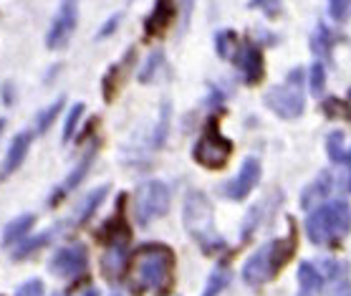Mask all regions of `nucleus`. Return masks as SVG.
<instances>
[{
  "mask_svg": "<svg viewBox=\"0 0 351 296\" xmlns=\"http://www.w3.org/2000/svg\"><path fill=\"white\" fill-rule=\"evenodd\" d=\"M86 269H88V253L81 243L58 249L56 253H53V258L48 261V271L61 276V279H76V276H84Z\"/></svg>",
  "mask_w": 351,
  "mask_h": 296,
  "instance_id": "8",
  "label": "nucleus"
},
{
  "mask_svg": "<svg viewBox=\"0 0 351 296\" xmlns=\"http://www.w3.org/2000/svg\"><path fill=\"white\" fill-rule=\"evenodd\" d=\"M3 127H5V119H0V132H3Z\"/></svg>",
  "mask_w": 351,
  "mask_h": 296,
  "instance_id": "38",
  "label": "nucleus"
},
{
  "mask_svg": "<svg viewBox=\"0 0 351 296\" xmlns=\"http://www.w3.org/2000/svg\"><path fill=\"white\" fill-rule=\"evenodd\" d=\"M106 192H109V185H99L96 190L88 192L86 198H84V201H81L79 205H76V210H73V218L66 225H69V228H79V225L86 223L88 218H91L96 213V208H99V205L104 203Z\"/></svg>",
  "mask_w": 351,
  "mask_h": 296,
  "instance_id": "16",
  "label": "nucleus"
},
{
  "mask_svg": "<svg viewBox=\"0 0 351 296\" xmlns=\"http://www.w3.org/2000/svg\"><path fill=\"white\" fill-rule=\"evenodd\" d=\"M33 223H36V218H33V216H21V218H16V220H10V223L5 225L3 243L8 246V243H13V240L25 238V236H28V231L33 228Z\"/></svg>",
  "mask_w": 351,
  "mask_h": 296,
  "instance_id": "21",
  "label": "nucleus"
},
{
  "mask_svg": "<svg viewBox=\"0 0 351 296\" xmlns=\"http://www.w3.org/2000/svg\"><path fill=\"white\" fill-rule=\"evenodd\" d=\"M331 185H334V177L326 175V172H324V175H319V177H316V180H313V183L304 190V195H301V205H304V208L308 210V208L313 205V203L321 201L324 195H328V192H331Z\"/></svg>",
  "mask_w": 351,
  "mask_h": 296,
  "instance_id": "19",
  "label": "nucleus"
},
{
  "mask_svg": "<svg viewBox=\"0 0 351 296\" xmlns=\"http://www.w3.org/2000/svg\"><path fill=\"white\" fill-rule=\"evenodd\" d=\"M129 266V240H114L109 243L104 258H101V269L109 281H117Z\"/></svg>",
  "mask_w": 351,
  "mask_h": 296,
  "instance_id": "12",
  "label": "nucleus"
},
{
  "mask_svg": "<svg viewBox=\"0 0 351 296\" xmlns=\"http://www.w3.org/2000/svg\"><path fill=\"white\" fill-rule=\"evenodd\" d=\"M351 10V0H328V13H331V18L334 21H346V16H349Z\"/></svg>",
  "mask_w": 351,
  "mask_h": 296,
  "instance_id": "30",
  "label": "nucleus"
},
{
  "mask_svg": "<svg viewBox=\"0 0 351 296\" xmlns=\"http://www.w3.org/2000/svg\"><path fill=\"white\" fill-rule=\"evenodd\" d=\"M301 79H304V71L293 69V71L288 73L286 84H278V87H273L265 94V104L271 106L278 117H283V119H295V117L304 114L306 99L304 91H301Z\"/></svg>",
  "mask_w": 351,
  "mask_h": 296,
  "instance_id": "6",
  "label": "nucleus"
},
{
  "mask_svg": "<svg viewBox=\"0 0 351 296\" xmlns=\"http://www.w3.org/2000/svg\"><path fill=\"white\" fill-rule=\"evenodd\" d=\"M228 281H230V273L225 271L223 266H217L215 271H213V276H210L208 286H205V294L202 296H217L225 286H228Z\"/></svg>",
  "mask_w": 351,
  "mask_h": 296,
  "instance_id": "23",
  "label": "nucleus"
},
{
  "mask_svg": "<svg viewBox=\"0 0 351 296\" xmlns=\"http://www.w3.org/2000/svg\"><path fill=\"white\" fill-rule=\"evenodd\" d=\"M230 58L235 61V66H238L240 71H243L245 84L256 87V84L263 81V73H265L263 54H261V48L253 46L250 41H238V46H235Z\"/></svg>",
  "mask_w": 351,
  "mask_h": 296,
  "instance_id": "9",
  "label": "nucleus"
},
{
  "mask_svg": "<svg viewBox=\"0 0 351 296\" xmlns=\"http://www.w3.org/2000/svg\"><path fill=\"white\" fill-rule=\"evenodd\" d=\"M16 296H43V281L38 279L25 281L23 286H18Z\"/></svg>",
  "mask_w": 351,
  "mask_h": 296,
  "instance_id": "32",
  "label": "nucleus"
},
{
  "mask_svg": "<svg viewBox=\"0 0 351 296\" xmlns=\"http://www.w3.org/2000/svg\"><path fill=\"white\" fill-rule=\"evenodd\" d=\"M165 64V56H162V51H154V54H149V58H147V64L142 66V71H139V81L142 84H147V81L154 79V73H157V69Z\"/></svg>",
  "mask_w": 351,
  "mask_h": 296,
  "instance_id": "25",
  "label": "nucleus"
},
{
  "mask_svg": "<svg viewBox=\"0 0 351 296\" xmlns=\"http://www.w3.org/2000/svg\"><path fill=\"white\" fill-rule=\"evenodd\" d=\"M84 296H101V294H99L96 288H91V291H86V294H84Z\"/></svg>",
  "mask_w": 351,
  "mask_h": 296,
  "instance_id": "36",
  "label": "nucleus"
},
{
  "mask_svg": "<svg viewBox=\"0 0 351 296\" xmlns=\"http://www.w3.org/2000/svg\"><path fill=\"white\" fill-rule=\"evenodd\" d=\"M175 253L165 243H147L129 261V281L134 291H152L165 296L172 286Z\"/></svg>",
  "mask_w": 351,
  "mask_h": 296,
  "instance_id": "1",
  "label": "nucleus"
},
{
  "mask_svg": "<svg viewBox=\"0 0 351 296\" xmlns=\"http://www.w3.org/2000/svg\"><path fill=\"white\" fill-rule=\"evenodd\" d=\"M346 117H351V91H349V102H346Z\"/></svg>",
  "mask_w": 351,
  "mask_h": 296,
  "instance_id": "35",
  "label": "nucleus"
},
{
  "mask_svg": "<svg viewBox=\"0 0 351 296\" xmlns=\"http://www.w3.org/2000/svg\"><path fill=\"white\" fill-rule=\"evenodd\" d=\"M238 46V38H235V33L232 31H220L217 33V54L223 58H230L232 51Z\"/></svg>",
  "mask_w": 351,
  "mask_h": 296,
  "instance_id": "27",
  "label": "nucleus"
},
{
  "mask_svg": "<svg viewBox=\"0 0 351 296\" xmlns=\"http://www.w3.org/2000/svg\"><path fill=\"white\" fill-rule=\"evenodd\" d=\"M61 109H64V99H58V102H53L48 109H43V112H40V117H38V127H36V129H38V132H46V129L56 122V114L61 112Z\"/></svg>",
  "mask_w": 351,
  "mask_h": 296,
  "instance_id": "28",
  "label": "nucleus"
},
{
  "mask_svg": "<svg viewBox=\"0 0 351 296\" xmlns=\"http://www.w3.org/2000/svg\"><path fill=\"white\" fill-rule=\"evenodd\" d=\"M169 210V187L160 180H149V183L139 185L134 192V216L142 225L152 223L162 218Z\"/></svg>",
  "mask_w": 351,
  "mask_h": 296,
  "instance_id": "7",
  "label": "nucleus"
},
{
  "mask_svg": "<svg viewBox=\"0 0 351 296\" xmlns=\"http://www.w3.org/2000/svg\"><path fill=\"white\" fill-rule=\"evenodd\" d=\"M132 61H134V51H127V56L106 71V79H104V99L106 102H112L114 96H117V91L121 89V84H124V79H127V71H129V64H132Z\"/></svg>",
  "mask_w": 351,
  "mask_h": 296,
  "instance_id": "17",
  "label": "nucleus"
},
{
  "mask_svg": "<svg viewBox=\"0 0 351 296\" xmlns=\"http://www.w3.org/2000/svg\"><path fill=\"white\" fill-rule=\"evenodd\" d=\"M184 228L192 238L199 243V249L205 253H215L225 249V240L215 228V216H213V205L202 192H190L184 198Z\"/></svg>",
  "mask_w": 351,
  "mask_h": 296,
  "instance_id": "4",
  "label": "nucleus"
},
{
  "mask_svg": "<svg viewBox=\"0 0 351 296\" xmlns=\"http://www.w3.org/2000/svg\"><path fill=\"white\" fill-rule=\"evenodd\" d=\"M172 16H175V0H157L149 18L144 21L147 36H162L172 23Z\"/></svg>",
  "mask_w": 351,
  "mask_h": 296,
  "instance_id": "15",
  "label": "nucleus"
},
{
  "mask_svg": "<svg viewBox=\"0 0 351 296\" xmlns=\"http://www.w3.org/2000/svg\"><path fill=\"white\" fill-rule=\"evenodd\" d=\"M349 296H351V294H349Z\"/></svg>",
  "mask_w": 351,
  "mask_h": 296,
  "instance_id": "39",
  "label": "nucleus"
},
{
  "mask_svg": "<svg viewBox=\"0 0 351 296\" xmlns=\"http://www.w3.org/2000/svg\"><path fill=\"white\" fill-rule=\"evenodd\" d=\"M346 162H349V168H351V150L346 152Z\"/></svg>",
  "mask_w": 351,
  "mask_h": 296,
  "instance_id": "37",
  "label": "nucleus"
},
{
  "mask_svg": "<svg viewBox=\"0 0 351 296\" xmlns=\"http://www.w3.org/2000/svg\"><path fill=\"white\" fill-rule=\"evenodd\" d=\"M119 21H121V16H114L109 23L101 25V31H99V38H106V36H112V31L117 28V25H119Z\"/></svg>",
  "mask_w": 351,
  "mask_h": 296,
  "instance_id": "34",
  "label": "nucleus"
},
{
  "mask_svg": "<svg viewBox=\"0 0 351 296\" xmlns=\"http://www.w3.org/2000/svg\"><path fill=\"white\" fill-rule=\"evenodd\" d=\"M94 157H96V142L91 144V150H88V152L84 155V160H81L79 165H76V168L71 170V175L66 177L64 185H58V187H56L53 198H51V205H58V203L64 201L66 195H69V192H71L73 187H76V185H79L81 180H84V177H86V172L91 170V165H94Z\"/></svg>",
  "mask_w": 351,
  "mask_h": 296,
  "instance_id": "13",
  "label": "nucleus"
},
{
  "mask_svg": "<svg viewBox=\"0 0 351 296\" xmlns=\"http://www.w3.org/2000/svg\"><path fill=\"white\" fill-rule=\"evenodd\" d=\"M324 284V273L319 271V266L313 264H301L298 266V286H301V296H313Z\"/></svg>",
  "mask_w": 351,
  "mask_h": 296,
  "instance_id": "18",
  "label": "nucleus"
},
{
  "mask_svg": "<svg viewBox=\"0 0 351 296\" xmlns=\"http://www.w3.org/2000/svg\"><path fill=\"white\" fill-rule=\"evenodd\" d=\"M76 21H79V0H64L61 8H58L53 23L48 28L46 36V46L48 48H61L69 41V36L76 28Z\"/></svg>",
  "mask_w": 351,
  "mask_h": 296,
  "instance_id": "10",
  "label": "nucleus"
},
{
  "mask_svg": "<svg viewBox=\"0 0 351 296\" xmlns=\"http://www.w3.org/2000/svg\"><path fill=\"white\" fill-rule=\"evenodd\" d=\"M230 155H232V142L220 135V117L215 114V117L205 124V132H202V137H199L197 144H195L192 157H195V162L202 165V168L223 170L225 165H228V160H230Z\"/></svg>",
  "mask_w": 351,
  "mask_h": 296,
  "instance_id": "5",
  "label": "nucleus"
},
{
  "mask_svg": "<svg viewBox=\"0 0 351 296\" xmlns=\"http://www.w3.org/2000/svg\"><path fill=\"white\" fill-rule=\"evenodd\" d=\"M331 46H334V36L326 31V25H319L316 33H311V48L316 54H321V56H326Z\"/></svg>",
  "mask_w": 351,
  "mask_h": 296,
  "instance_id": "22",
  "label": "nucleus"
},
{
  "mask_svg": "<svg viewBox=\"0 0 351 296\" xmlns=\"http://www.w3.org/2000/svg\"><path fill=\"white\" fill-rule=\"evenodd\" d=\"M48 240H51V233H40V238L36 240H25L23 246L16 251V258H25V253H33L36 249H40V246H46Z\"/></svg>",
  "mask_w": 351,
  "mask_h": 296,
  "instance_id": "31",
  "label": "nucleus"
},
{
  "mask_svg": "<svg viewBox=\"0 0 351 296\" xmlns=\"http://www.w3.org/2000/svg\"><path fill=\"white\" fill-rule=\"evenodd\" d=\"M306 233L316 246H336L351 233V208L346 201H331L306 218Z\"/></svg>",
  "mask_w": 351,
  "mask_h": 296,
  "instance_id": "2",
  "label": "nucleus"
},
{
  "mask_svg": "<svg viewBox=\"0 0 351 296\" xmlns=\"http://www.w3.org/2000/svg\"><path fill=\"white\" fill-rule=\"evenodd\" d=\"M99 238L109 240V243H114V240H129L132 238V231H129V225L124 223V218L114 216L112 220L99 231Z\"/></svg>",
  "mask_w": 351,
  "mask_h": 296,
  "instance_id": "20",
  "label": "nucleus"
},
{
  "mask_svg": "<svg viewBox=\"0 0 351 296\" xmlns=\"http://www.w3.org/2000/svg\"><path fill=\"white\" fill-rule=\"evenodd\" d=\"M250 8H263L271 16L280 8V0H250Z\"/></svg>",
  "mask_w": 351,
  "mask_h": 296,
  "instance_id": "33",
  "label": "nucleus"
},
{
  "mask_svg": "<svg viewBox=\"0 0 351 296\" xmlns=\"http://www.w3.org/2000/svg\"><path fill=\"white\" fill-rule=\"evenodd\" d=\"M293 251H295L293 231L286 238H276L271 243H265L263 249H258L253 256L247 258V264L243 266V279H245V284L261 286L265 281L276 279L280 273V269L293 258Z\"/></svg>",
  "mask_w": 351,
  "mask_h": 296,
  "instance_id": "3",
  "label": "nucleus"
},
{
  "mask_svg": "<svg viewBox=\"0 0 351 296\" xmlns=\"http://www.w3.org/2000/svg\"><path fill=\"white\" fill-rule=\"evenodd\" d=\"M326 150H328V157L334 162H343L346 160V150H343V135L341 132H331L326 137Z\"/></svg>",
  "mask_w": 351,
  "mask_h": 296,
  "instance_id": "24",
  "label": "nucleus"
},
{
  "mask_svg": "<svg viewBox=\"0 0 351 296\" xmlns=\"http://www.w3.org/2000/svg\"><path fill=\"white\" fill-rule=\"evenodd\" d=\"M31 139H33L31 132H21V135H16V139H13V142H10V147H8L5 162H3V168H0V177L13 175V172L23 165L25 155H28V150H31Z\"/></svg>",
  "mask_w": 351,
  "mask_h": 296,
  "instance_id": "14",
  "label": "nucleus"
},
{
  "mask_svg": "<svg viewBox=\"0 0 351 296\" xmlns=\"http://www.w3.org/2000/svg\"><path fill=\"white\" fill-rule=\"evenodd\" d=\"M258 183H261V162L256 157H247L238 175L223 187L225 198H230V201H245L247 195L256 190Z\"/></svg>",
  "mask_w": 351,
  "mask_h": 296,
  "instance_id": "11",
  "label": "nucleus"
},
{
  "mask_svg": "<svg viewBox=\"0 0 351 296\" xmlns=\"http://www.w3.org/2000/svg\"><path fill=\"white\" fill-rule=\"evenodd\" d=\"M308 87H311V94H324V87H326V69H324V64L311 66V71H308Z\"/></svg>",
  "mask_w": 351,
  "mask_h": 296,
  "instance_id": "26",
  "label": "nucleus"
},
{
  "mask_svg": "<svg viewBox=\"0 0 351 296\" xmlns=\"http://www.w3.org/2000/svg\"><path fill=\"white\" fill-rule=\"evenodd\" d=\"M81 114H84V104H73L71 112H69V117H66V124H64V142H69L73 137V132H76V124H79Z\"/></svg>",
  "mask_w": 351,
  "mask_h": 296,
  "instance_id": "29",
  "label": "nucleus"
}]
</instances>
